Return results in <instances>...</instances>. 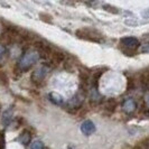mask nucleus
<instances>
[{
  "instance_id": "obj_1",
  "label": "nucleus",
  "mask_w": 149,
  "mask_h": 149,
  "mask_svg": "<svg viewBox=\"0 0 149 149\" xmlns=\"http://www.w3.org/2000/svg\"><path fill=\"white\" fill-rule=\"evenodd\" d=\"M20 31L18 28H16L15 26H8L5 27L2 31L0 33V44L9 46V45L17 43L18 37L20 35Z\"/></svg>"
},
{
  "instance_id": "obj_2",
  "label": "nucleus",
  "mask_w": 149,
  "mask_h": 149,
  "mask_svg": "<svg viewBox=\"0 0 149 149\" xmlns=\"http://www.w3.org/2000/svg\"><path fill=\"white\" fill-rule=\"evenodd\" d=\"M75 35L79 38H82L85 40H90V42H94V43H101L103 40L102 35L94 29L91 28H81L75 31Z\"/></svg>"
},
{
  "instance_id": "obj_3",
  "label": "nucleus",
  "mask_w": 149,
  "mask_h": 149,
  "mask_svg": "<svg viewBox=\"0 0 149 149\" xmlns=\"http://www.w3.org/2000/svg\"><path fill=\"white\" fill-rule=\"evenodd\" d=\"M122 110L126 114L129 116H132L136 113V111L138 110V104H137V101L132 99V97H128L123 101L122 103Z\"/></svg>"
},
{
  "instance_id": "obj_4",
  "label": "nucleus",
  "mask_w": 149,
  "mask_h": 149,
  "mask_svg": "<svg viewBox=\"0 0 149 149\" xmlns=\"http://www.w3.org/2000/svg\"><path fill=\"white\" fill-rule=\"evenodd\" d=\"M120 44L122 45L123 47L130 49V51H134V49H137L140 46V42H139L138 38L136 37H125L121 38Z\"/></svg>"
},
{
  "instance_id": "obj_5",
  "label": "nucleus",
  "mask_w": 149,
  "mask_h": 149,
  "mask_svg": "<svg viewBox=\"0 0 149 149\" xmlns=\"http://www.w3.org/2000/svg\"><path fill=\"white\" fill-rule=\"evenodd\" d=\"M51 62L54 63V65H60L65 61V54L60 52V51H53L52 55H51Z\"/></svg>"
},
{
  "instance_id": "obj_6",
  "label": "nucleus",
  "mask_w": 149,
  "mask_h": 149,
  "mask_svg": "<svg viewBox=\"0 0 149 149\" xmlns=\"http://www.w3.org/2000/svg\"><path fill=\"white\" fill-rule=\"evenodd\" d=\"M116 108H117V101H116V99H108V100H105V102L103 103L104 111L109 112V113L114 112Z\"/></svg>"
},
{
  "instance_id": "obj_7",
  "label": "nucleus",
  "mask_w": 149,
  "mask_h": 149,
  "mask_svg": "<svg viewBox=\"0 0 149 149\" xmlns=\"http://www.w3.org/2000/svg\"><path fill=\"white\" fill-rule=\"evenodd\" d=\"M9 83H10V81H9V76H8L7 72L5 70L0 68V84L3 86H8Z\"/></svg>"
},
{
  "instance_id": "obj_8",
  "label": "nucleus",
  "mask_w": 149,
  "mask_h": 149,
  "mask_svg": "<svg viewBox=\"0 0 149 149\" xmlns=\"http://www.w3.org/2000/svg\"><path fill=\"white\" fill-rule=\"evenodd\" d=\"M22 68L18 66V65H15V66L13 67V79L14 80H19L20 77H22Z\"/></svg>"
},
{
  "instance_id": "obj_9",
  "label": "nucleus",
  "mask_w": 149,
  "mask_h": 149,
  "mask_svg": "<svg viewBox=\"0 0 149 149\" xmlns=\"http://www.w3.org/2000/svg\"><path fill=\"white\" fill-rule=\"evenodd\" d=\"M39 18L45 22H52V16L48 15V14H44V13H40L39 14Z\"/></svg>"
},
{
  "instance_id": "obj_10",
  "label": "nucleus",
  "mask_w": 149,
  "mask_h": 149,
  "mask_svg": "<svg viewBox=\"0 0 149 149\" xmlns=\"http://www.w3.org/2000/svg\"><path fill=\"white\" fill-rule=\"evenodd\" d=\"M0 149H5V131L0 130Z\"/></svg>"
},
{
  "instance_id": "obj_11",
  "label": "nucleus",
  "mask_w": 149,
  "mask_h": 149,
  "mask_svg": "<svg viewBox=\"0 0 149 149\" xmlns=\"http://www.w3.org/2000/svg\"><path fill=\"white\" fill-rule=\"evenodd\" d=\"M140 51H141L142 53H149V43H146V44L142 45Z\"/></svg>"
},
{
  "instance_id": "obj_12",
  "label": "nucleus",
  "mask_w": 149,
  "mask_h": 149,
  "mask_svg": "<svg viewBox=\"0 0 149 149\" xmlns=\"http://www.w3.org/2000/svg\"><path fill=\"white\" fill-rule=\"evenodd\" d=\"M143 102H145V107H146V110H149V93L145 97V100H143Z\"/></svg>"
},
{
  "instance_id": "obj_13",
  "label": "nucleus",
  "mask_w": 149,
  "mask_h": 149,
  "mask_svg": "<svg viewBox=\"0 0 149 149\" xmlns=\"http://www.w3.org/2000/svg\"><path fill=\"white\" fill-rule=\"evenodd\" d=\"M134 149H143V148H141V147H136Z\"/></svg>"
}]
</instances>
